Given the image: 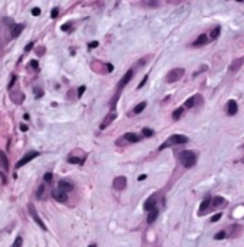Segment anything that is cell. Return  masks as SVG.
<instances>
[{
  "instance_id": "obj_43",
  "label": "cell",
  "mask_w": 244,
  "mask_h": 247,
  "mask_svg": "<svg viewBox=\"0 0 244 247\" xmlns=\"http://www.w3.org/2000/svg\"><path fill=\"white\" fill-rule=\"evenodd\" d=\"M30 66L33 68V69H37V68H39V63H37V60H32V62H30Z\"/></svg>"
},
{
  "instance_id": "obj_31",
  "label": "cell",
  "mask_w": 244,
  "mask_h": 247,
  "mask_svg": "<svg viewBox=\"0 0 244 247\" xmlns=\"http://www.w3.org/2000/svg\"><path fill=\"white\" fill-rule=\"evenodd\" d=\"M225 236H227V234H225V232H218L216 236H214V239H216V240H223Z\"/></svg>"
},
{
  "instance_id": "obj_22",
  "label": "cell",
  "mask_w": 244,
  "mask_h": 247,
  "mask_svg": "<svg viewBox=\"0 0 244 247\" xmlns=\"http://www.w3.org/2000/svg\"><path fill=\"white\" fill-rule=\"evenodd\" d=\"M184 111H185L184 106H180V108H177V109L174 111V112H172V119H174V121H178V119L181 118V115L184 114Z\"/></svg>"
},
{
  "instance_id": "obj_23",
  "label": "cell",
  "mask_w": 244,
  "mask_h": 247,
  "mask_svg": "<svg viewBox=\"0 0 244 247\" xmlns=\"http://www.w3.org/2000/svg\"><path fill=\"white\" fill-rule=\"evenodd\" d=\"M23 29H24V24H16L12 30V36L13 37H19V35L23 32Z\"/></svg>"
},
{
  "instance_id": "obj_9",
  "label": "cell",
  "mask_w": 244,
  "mask_h": 247,
  "mask_svg": "<svg viewBox=\"0 0 244 247\" xmlns=\"http://www.w3.org/2000/svg\"><path fill=\"white\" fill-rule=\"evenodd\" d=\"M52 196H53V198H55L56 201H59V203H65V201L68 200L66 192L62 191V190H59V188L53 190V191H52Z\"/></svg>"
},
{
  "instance_id": "obj_50",
  "label": "cell",
  "mask_w": 244,
  "mask_h": 247,
  "mask_svg": "<svg viewBox=\"0 0 244 247\" xmlns=\"http://www.w3.org/2000/svg\"><path fill=\"white\" fill-rule=\"evenodd\" d=\"M23 118H24V119H26V121H29V119H30V118H29V115H28V114H24V117H23Z\"/></svg>"
},
{
  "instance_id": "obj_37",
  "label": "cell",
  "mask_w": 244,
  "mask_h": 247,
  "mask_svg": "<svg viewBox=\"0 0 244 247\" xmlns=\"http://www.w3.org/2000/svg\"><path fill=\"white\" fill-rule=\"evenodd\" d=\"M85 89H86V86H81V88H79V89H78V98L82 96L83 92H85Z\"/></svg>"
},
{
  "instance_id": "obj_49",
  "label": "cell",
  "mask_w": 244,
  "mask_h": 247,
  "mask_svg": "<svg viewBox=\"0 0 244 247\" xmlns=\"http://www.w3.org/2000/svg\"><path fill=\"white\" fill-rule=\"evenodd\" d=\"M145 178H146V175H145V174H142V175H139V177H138V180H145Z\"/></svg>"
},
{
  "instance_id": "obj_29",
  "label": "cell",
  "mask_w": 244,
  "mask_h": 247,
  "mask_svg": "<svg viewBox=\"0 0 244 247\" xmlns=\"http://www.w3.org/2000/svg\"><path fill=\"white\" fill-rule=\"evenodd\" d=\"M22 243H23V239L19 236V237H16L15 243H13V247H22Z\"/></svg>"
},
{
  "instance_id": "obj_10",
  "label": "cell",
  "mask_w": 244,
  "mask_h": 247,
  "mask_svg": "<svg viewBox=\"0 0 244 247\" xmlns=\"http://www.w3.org/2000/svg\"><path fill=\"white\" fill-rule=\"evenodd\" d=\"M243 63H244V58H237V59H234V60L231 62V65L229 66V71L231 72V73H234V72H237L241 66H243Z\"/></svg>"
},
{
  "instance_id": "obj_21",
  "label": "cell",
  "mask_w": 244,
  "mask_h": 247,
  "mask_svg": "<svg viewBox=\"0 0 244 247\" xmlns=\"http://www.w3.org/2000/svg\"><path fill=\"white\" fill-rule=\"evenodd\" d=\"M158 214H159V211H158L157 208H155V210H152V211H150V214H148V218H146V221H148L150 224H152L154 221H155V220L158 218Z\"/></svg>"
},
{
  "instance_id": "obj_6",
  "label": "cell",
  "mask_w": 244,
  "mask_h": 247,
  "mask_svg": "<svg viewBox=\"0 0 244 247\" xmlns=\"http://www.w3.org/2000/svg\"><path fill=\"white\" fill-rule=\"evenodd\" d=\"M132 76H134V71H132V69H129V71L126 72V73L121 78V81L118 82V89H116V92H119V94H121L122 89L125 88V85L129 82L131 79H132Z\"/></svg>"
},
{
  "instance_id": "obj_5",
  "label": "cell",
  "mask_w": 244,
  "mask_h": 247,
  "mask_svg": "<svg viewBox=\"0 0 244 247\" xmlns=\"http://www.w3.org/2000/svg\"><path fill=\"white\" fill-rule=\"evenodd\" d=\"M36 157H39V152H37V151H30V152H28L23 158H22V160L17 161V164H16V168H20V167L26 165L28 162H30L32 160H35Z\"/></svg>"
},
{
  "instance_id": "obj_36",
  "label": "cell",
  "mask_w": 244,
  "mask_h": 247,
  "mask_svg": "<svg viewBox=\"0 0 244 247\" xmlns=\"http://www.w3.org/2000/svg\"><path fill=\"white\" fill-rule=\"evenodd\" d=\"M52 178H53V175H52L50 173H46V174H45V181H46V183H50Z\"/></svg>"
},
{
  "instance_id": "obj_47",
  "label": "cell",
  "mask_w": 244,
  "mask_h": 247,
  "mask_svg": "<svg viewBox=\"0 0 244 247\" xmlns=\"http://www.w3.org/2000/svg\"><path fill=\"white\" fill-rule=\"evenodd\" d=\"M36 52H37V55H43V53H45V47H42V46H40L39 49L36 51Z\"/></svg>"
},
{
  "instance_id": "obj_14",
  "label": "cell",
  "mask_w": 244,
  "mask_h": 247,
  "mask_svg": "<svg viewBox=\"0 0 244 247\" xmlns=\"http://www.w3.org/2000/svg\"><path fill=\"white\" fill-rule=\"evenodd\" d=\"M155 204H157V200H155V197H150V198H148V200L145 201V203H144V210H145V211H152V210H155Z\"/></svg>"
},
{
  "instance_id": "obj_48",
  "label": "cell",
  "mask_w": 244,
  "mask_h": 247,
  "mask_svg": "<svg viewBox=\"0 0 244 247\" xmlns=\"http://www.w3.org/2000/svg\"><path fill=\"white\" fill-rule=\"evenodd\" d=\"M20 130L23 131V132H26V131H28V126L24 125V124H22V125H20Z\"/></svg>"
},
{
  "instance_id": "obj_41",
  "label": "cell",
  "mask_w": 244,
  "mask_h": 247,
  "mask_svg": "<svg viewBox=\"0 0 244 247\" xmlns=\"http://www.w3.org/2000/svg\"><path fill=\"white\" fill-rule=\"evenodd\" d=\"M32 15H33V16H39L40 15V9L39 7H33V10H32Z\"/></svg>"
},
{
  "instance_id": "obj_1",
  "label": "cell",
  "mask_w": 244,
  "mask_h": 247,
  "mask_svg": "<svg viewBox=\"0 0 244 247\" xmlns=\"http://www.w3.org/2000/svg\"><path fill=\"white\" fill-rule=\"evenodd\" d=\"M187 142H188V138L185 137V135H182V134H174V135L167 138L165 142H162L161 145H159V148H158V151H162V149L169 148V147H172V145L187 144Z\"/></svg>"
},
{
  "instance_id": "obj_7",
  "label": "cell",
  "mask_w": 244,
  "mask_h": 247,
  "mask_svg": "<svg viewBox=\"0 0 244 247\" xmlns=\"http://www.w3.org/2000/svg\"><path fill=\"white\" fill-rule=\"evenodd\" d=\"M116 117H118V114H116L115 111H111L109 114L105 117V119L102 121V124H101V126H99V130H102V131H103L105 128H108V126H109L111 124H112V122L116 119Z\"/></svg>"
},
{
  "instance_id": "obj_17",
  "label": "cell",
  "mask_w": 244,
  "mask_h": 247,
  "mask_svg": "<svg viewBox=\"0 0 244 247\" xmlns=\"http://www.w3.org/2000/svg\"><path fill=\"white\" fill-rule=\"evenodd\" d=\"M92 69L98 72V73H107V66H105V63L99 62V60H95L92 63Z\"/></svg>"
},
{
  "instance_id": "obj_24",
  "label": "cell",
  "mask_w": 244,
  "mask_h": 247,
  "mask_svg": "<svg viewBox=\"0 0 244 247\" xmlns=\"http://www.w3.org/2000/svg\"><path fill=\"white\" fill-rule=\"evenodd\" d=\"M145 106H146V102H141V104H138V105L134 108V111H132V114H134V115L141 114L142 111L145 109Z\"/></svg>"
},
{
  "instance_id": "obj_19",
  "label": "cell",
  "mask_w": 244,
  "mask_h": 247,
  "mask_svg": "<svg viewBox=\"0 0 244 247\" xmlns=\"http://www.w3.org/2000/svg\"><path fill=\"white\" fill-rule=\"evenodd\" d=\"M225 204V200H224V197H214L213 200H211V205H213L214 208H218L220 205H224Z\"/></svg>"
},
{
  "instance_id": "obj_35",
  "label": "cell",
  "mask_w": 244,
  "mask_h": 247,
  "mask_svg": "<svg viewBox=\"0 0 244 247\" xmlns=\"http://www.w3.org/2000/svg\"><path fill=\"white\" fill-rule=\"evenodd\" d=\"M146 81H148V75H145V76H144V78H142V81H141V83H139V85H138V89H139V88H142L144 86V85H145L146 83Z\"/></svg>"
},
{
  "instance_id": "obj_25",
  "label": "cell",
  "mask_w": 244,
  "mask_h": 247,
  "mask_svg": "<svg viewBox=\"0 0 244 247\" xmlns=\"http://www.w3.org/2000/svg\"><path fill=\"white\" fill-rule=\"evenodd\" d=\"M220 32H221V28L220 26H216V28L211 30V33H210V39L211 40H216L218 36H220Z\"/></svg>"
},
{
  "instance_id": "obj_42",
  "label": "cell",
  "mask_w": 244,
  "mask_h": 247,
  "mask_svg": "<svg viewBox=\"0 0 244 247\" xmlns=\"http://www.w3.org/2000/svg\"><path fill=\"white\" fill-rule=\"evenodd\" d=\"M62 29L63 32H66V30H69V29H71V23H65V24H62Z\"/></svg>"
},
{
  "instance_id": "obj_30",
  "label": "cell",
  "mask_w": 244,
  "mask_h": 247,
  "mask_svg": "<svg viewBox=\"0 0 244 247\" xmlns=\"http://www.w3.org/2000/svg\"><path fill=\"white\" fill-rule=\"evenodd\" d=\"M33 92L36 94V98H42V96H43V90L40 89V88H37V86L33 89Z\"/></svg>"
},
{
  "instance_id": "obj_44",
  "label": "cell",
  "mask_w": 244,
  "mask_h": 247,
  "mask_svg": "<svg viewBox=\"0 0 244 247\" xmlns=\"http://www.w3.org/2000/svg\"><path fill=\"white\" fill-rule=\"evenodd\" d=\"M15 82H16V76H12V81H10V83H9V85H7V88H9V89H10V88H12L13 85H15Z\"/></svg>"
},
{
  "instance_id": "obj_20",
  "label": "cell",
  "mask_w": 244,
  "mask_h": 247,
  "mask_svg": "<svg viewBox=\"0 0 244 247\" xmlns=\"http://www.w3.org/2000/svg\"><path fill=\"white\" fill-rule=\"evenodd\" d=\"M0 165H2L4 170L9 168V160H7V155L4 154V151H0Z\"/></svg>"
},
{
  "instance_id": "obj_18",
  "label": "cell",
  "mask_w": 244,
  "mask_h": 247,
  "mask_svg": "<svg viewBox=\"0 0 244 247\" xmlns=\"http://www.w3.org/2000/svg\"><path fill=\"white\" fill-rule=\"evenodd\" d=\"M207 42H208V36H207V35H200L197 39L193 42V46H204Z\"/></svg>"
},
{
  "instance_id": "obj_16",
  "label": "cell",
  "mask_w": 244,
  "mask_h": 247,
  "mask_svg": "<svg viewBox=\"0 0 244 247\" xmlns=\"http://www.w3.org/2000/svg\"><path fill=\"white\" fill-rule=\"evenodd\" d=\"M241 233H243V226H240V224H234V226H231V230H230V237H231V239H236V237H238Z\"/></svg>"
},
{
  "instance_id": "obj_39",
  "label": "cell",
  "mask_w": 244,
  "mask_h": 247,
  "mask_svg": "<svg viewBox=\"0 0 244 247\" xmlns=\"http://www.w3.org/2000/svg\"><path fill=\"white\" fill-rule=\"evenodd\" d=\"M105 66H107V73H111V72L114 71V66L111 63H105Z\"/></svg>"
},
{
  "instance_id": "obj_33",
  "label": "cell",
  "mask_w": 244,
  "mask_h": 247,
  "mask_svg": "<svg viewBox=\"0 0 244 247\" xmlns=\"http://www.w3.org/2000/svg\"><path fill=\"white\" fill-rule=\"evenodd\" d=\"M59 16V9L55 7V9H52V12H50V17L52 19H55V17H58Z\"/></svg>"
},
{
  "instance_id": "obj_15",
  "label": "cell",
  "mask_w": 244,
  "mask_h": 247,
  "mask_svg": "<svg viewBox=\"0 0 244 247\" xmlns=\"http://www.w3.org/2000/svg\"><path fill=\"white\" fill-rule=\"evenodd\" d=\"M227 114L229 115H236L237 111H238V106H237V102L234 101V99H231V101L227 102Z\"/></svg>"
},
{
  "instance_id": "obj_51",
  "label": "cell",
  "mask_w": 244,
  "mask_h": 247,
  "mask_svg": "<svg viewBox=\"0 0 244 247\" xmlns=\"http://www.w3.org/2000/svg\"><path fill=\"white\" fill-rule=\"evenodd\" d=\"M88 247H96V244H89Z\"/></svg>"
},
{
  "instance_id": "obj_40",
  "label": "cell",
  "mask_w": 244,
  "mask_h": 247,
  "mask_svg": "<svg viewBox=\"0 0 244 247\" xmlns=\"http://www.w3.org/2000/svg\"><path fill=\"white\" fill-rule=\"evenodd\" d=\"M205 69H207V66H203V68H201V69H200V71H195V72H194V75H193V76H194V78H197L198 75H200L203 71H205Z\"/></svg>"
},
{
  "instance_id": "obj_28",
  "label": "cell",
  "mask_w": 244,
  "mask_h": 247,
  "mask_svg": "<svg viewBox=\"0 0 244 247\" xmlns=\"http://www.w3.org/2000/svg\"><path fill=\"white\" fill-rule=\"evenodd\" d=\"M142 135H144V137H152L154 131L151 130V128H144V130H142Z\"/></svg>"
},
{
  "instance_id": "obj_13",
  "label": "cell",
  "mask_w": 244,
  "mask_h": 247,
  "mask_svg": "<svg viewBox=\"0 0 244 247\" xmlns=\"http://www.w3.org/2000/svg\"><path fill=\"white\" fill-rule=\"evenodd\" d=\"M58 188L65 191V192H68V191H72V190H73V184L68 180H60L59 184H58Z\"/></svg>"
},
{
  "instance_id": "obj_8",
  "label": "cell",
  "mask_w": 244,
  "mask_h": 247,
  "mask_svg": "<svg viewBox=\"0 0 244 247\" xmlns=\"http://www.w3.org/2000/svg\"><path fill=\"white\" fill-rule=\"evenodd\" d=\"M126 187V177L124 175H119L116 177L114 180V188L118 190V191H121V190H124Z\"/></svg>"
},
{
  "instance_id": "obj_27",
  "label": "cell",
  "mask_w": 244,
  "mask_h": 247,
  "mask_svg": "<svg viewBox=\"0 0 244 247\" xmlns=\"http://www.w3.org/2000/svg\"><path fill=\"white\" fill-rule=\"evenodd\" d=\"M85 158H81V157H69L68 158V162L71 164H83Z\"/></svg>"
},
{
  "instance_id": "obj_34",
  "label": "cell",
  "mask_w": 244,
  "mask_h": 247,
  "mask_svg": "<svg viewBox=\"0 0 244 247\" xmlns=\"http://www.w3.org/2000/svg\"><path fill=\"white\" fill-rule=\"evenodd\" d=\"M43 192H45V187H43V185H40L39 190H37V192H36V196H37V198H42V196H43Z\"/></svg>"
},
{
  "instance_id": "obj_12",
  "label": "cell",
  "mask_w": 244,
  "mask_h": 247,
  "mask_svg": "<svg viewBox=\"0 0 244 247\" xmlns=\"http://www.w3.org/2000/svg\"><path fill=\"white\" fill-rule=\"evenodd\" d=\"M211 200H213V198H210V197H207V198L203 200V203H201V205H200V211H198L200 216H204L205 213L208 211L210 205H211Z\"/></svg>"
},
{
  "instance_id": "obj_46",
  "label": "cell",
  "mask_w": 244,
  "mask_h": 247,
  "mask_svg": "<svg viewBox=\"0 0 244 247\" xmlns=\"http://www.w3.org/2000/svg\"><path fill=\"white\" fill-rule=\"evenodd\" d=\"M150 58V56H146V58H144V59H141V62H138V66H142V65H145L146 63V59Z\"/></svg>"
},
{
  "instance_id": "obj_3",
  "label": "cell",
  "mask_w": 244,
  "mask_h": 247,
  "mask_svg": "<svg viewBox=\"0 0 244 247\" xmlns=\"http://www.w3.org/2000/svg\"><path fill=\"white\" fill-rule=\"evenodd\" d=\"M184 73H185V71L182 68H175V69L168 72V75H167V82L168 83L177 82V81H180V79L184 76Z\"/></svg>"
},
{
  "instance_id": "obj_4",
  "label": "cell",
  "mask_w": 244,
  "mask_h": 247,
  "mask_svg": "<svg viewBox=\"0 0 244 247\" xmlns=\"http://www.w3.org/2000/svg\"><path fill=\"white\" fill-rule=\"evenodd\" d=\"M28 208H29V214H30V217H32V218L35 220V223L37 224V226H39V227L42 228V230H45V232H46V230H47L46 224H45L43 221H42V218H40V217H39V214H37V211H36L35 205H33V204H29V205H28Z\"/></svg>"
},
{
  "instance_id": "obj_26",
  "label": "cell",
  "mask_w": 244,
  "mask_h": 247,
  "mask_svg": "<svg viewBox=\"0 0 244 247\" xmlns=\"http://www.w3.org/2000/svg\"><path fill=\"white\" fill-rule=\"evenodd\" d=\"M195 101H197V96H191V98H188L184 104V108H193V106L195 105Z\"/></svg>"
},
{
  "instance_id": "obj_2",
  "label": "cell",
  "mask_w": 244,
  "mask_h": 247,
  "mask_svg": "<svg viewBox=\"0 0 244 247\" xmlns=\"http://www.w3.org/2000/svg\"><path fill=\"white\" fill-rule=\"evenodd\" d=\"M198 158V154L194 152V151H181L180 154V162L184 165L185 168H191L195 165Z\"/></svg>"
},
{
  "instance_id": "obj_11",
  "label": "cell",
  "mask_w": 244,
  "mask_h": 247,
  "mask_svg": "<svg viewBox=\"0 0 244 247\" xmlns=\"http://www.w3.org/2000/svg\"><path fill=\"white\" fill-rule=\"evenodd\" d=\"M122 138L128 142H132V144H137V142H139L142 139L141 135H138V134H135V132H126Z\"/></svg>"
},
{
  "instance_id": "obj_38",
  "label": "cell",
  "mask_w": 244,
  "mask_h": 247,
  "mask_svg": "<svg viewBox=\"0 0 244 247\" xmlns=\"http://www.w3.org/2000/svg\"><path fill=\"white\" fill-rule=\"evenodd\" d=\"M98 42H96V40H94V42H89V43H88V47H89V49H92V47H98Z\"/></svg>"
},
{
  "instance_id": "obj_32",
  "label": "cell",
  "mask_w": 244,
  "mask_h": 247,
  "mask_svg": "<svg viewBox=\"0 0 244 247\" xmlns=\"http://www.w3.org/2000/svg\"><path fill=\"white\" fill-rule=\"evenodd\" d=\"M220 218H221V213H217V214H214V216L210 218V221H211V223H217Z\"/></svg>"
},
{
  "instance_id": "obj_45",
  "label": "cell",
  "mask_w": 244,
  "mask_h": 247,
  "mask_svg": "<svg viewBox=\"0 0 244 247\" xmlns=\"http://www.w3.org/2000/svg\"><path fill=\"white\" fill-rule=\"evenodd\" d=\"M32 47H33V42H30V43L26 45V47H24V52H29V51L32 49Z\"/></svg>"
}]
</instances>
